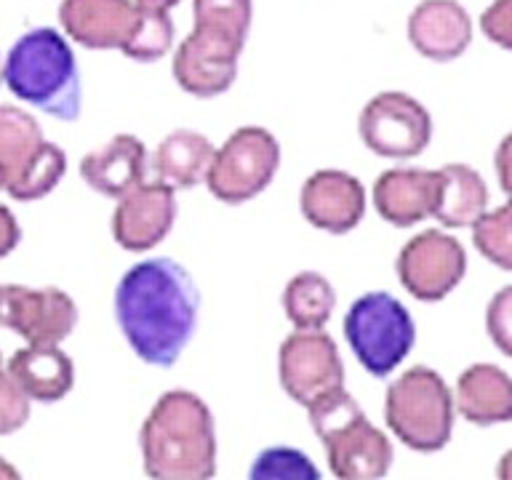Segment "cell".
Segmentation results:
<instances>
[{
	"instance_id": "1",
	"label": "cell",
	"mask_w": 512,
	"mask_h": 480,
	"mask_svg": "<svg viewBox=\"0 0 512 480\" xmlns=\"http://www.w3.org/2000/svg\"><path fill=\"white\" fill-rule=\"evenodd\" d=\"M198 312V286L171 256L134 264L115 288V320L136 358L150 366H174L198 328Z\"/></svg>"
},
{
	"instance_id": "2",
	"label": "cell",
	"mask_w": 512,
	"mask_h": 480,
	"mask_svg": "<svg viewBox=\"0 0 512 480\" xmlns=\"http://www.w3.org/2000/svg\"><path fill=\"white\" fill-rule=\"evenodd\" d=\"M139 448L150 478H214L216 424L206 400L190 390L163 392L142 422Z\"/></svg>"
},
{
	"instance_id": "3",
	"label": "cell",
	"mask_w": 512,
	"mask_h": 480,
	"mask_svg": "<svg viewBox=\"0 0 512 480\" xmlns=\"http://www.w3.org/2000/svg\"><path fill=\"white\" fill-rule=\"evenodd\" d=\"M254 19V0H192V32L176 46V86L198 99L230 91Z\"/></svg>"
},
{
	"instance_id": "4",
	"label": "cell",
	"mask_w": 512,
	"mask_h": 480,
	"mask_svg": "<svg viewBox=\"0 0 512 480\" xmlns=\"http://www.w3.org/2000/svg\"><path fill=\"white\" fill-rule=\"evenodd\" d=\"M3 83L22 102L56 120H78L83 110L78 59L70 38L54 27H35L3 59Z\"/></svg>"
},
{
	"instance_id": "5",
	"label": "cell",
	"mask_w": 512,
	"mask_h": 480,
	"mask_svg": "<svg viewBox=\"0 0 512 480\" xmlns=\"http://www.w3.org/2000/svg\"><path fill=\"white\" fill-rule=\"evenodd\" d=\"M307 414L326 451L331 475L339 480H374L390 472V438L368 422L366 411L344 387L310 403Z\"/></svg>"
},
{
	"instance_id": "6",
	"label": "cell",
	"mask_w": 512,
	"mask_h": 480,
	"mask_svg": "<svg viewBox=\"0 0 512 480\" xmlns=\"http://www.w3.org/2000/svg\"><path fill=\"white\" fill-rule=\"evenodd\" d=\"M384 422L411 451H440L454 432V392L438 371L427 366L408 368L387 387Z\"/></svg>"
},
{
	"instance_id": "7",
	"label": "cell",
	"mask_w": 512,
	"mask_h": 480,
	"mask_svg": "<svg viewBox=\"0 0 512 480\" xmlns=\"http://www.w3.org/2000/svg\"><path fill=\"white\" fill-rule=\"evenodd\" d=\"M67 174V155L30 112L0 104V192L19 203L46 198Z\"/></svg>"
},
{
	"instance_id": "8",
	"label": "cell",
	"mask_w": 512,
	"mask_h": 480,
	"mask_svg": "<svg viewBox=\"0 0 512 480\" xmlns=\"http://www.w3.org/2000/svg\"><path fill=\"white\" fill-rule=\"evenodd\" d=\"M344 339L360 366L384 379L414 350L416 326L400 299L387 291H368L344 315Z\"/></svg>"
},
{
	"instance_id": "9",
	"label": "cell",
	"mask_w": 512,
	"mask_h": 480,
	"mask_svg": "<svg viewBox=\"0 0 512 480\" xmlns=\"http://www.w3.org/2000/svg\"><path fill=\"white\" fill-rule=\"evenodd\" d=\"M280 168V142L264 126H240L216 147L206 187L216 200L240 206L259 198Z\"/></svg>"
},
{
	"instance_id": "10",
	"label": "cell",
	"mask_w": 512,
	"mask_h": 480,
	"mask_svg": "<svg viewBox=\"0 0 512 480\" xmlns=\"http://www.w3.org/2000/svg\"><path fill=\"white\" fill-rule=\"evenodd\" d=\"M360 142L379 158L408 160L422 155L432 139V118L419 99L382 91L368 99L358 118Z\"/></svg>"
},
{
	"instance_id": "11",
	"label": "cell",
	"mask_w": 512,
	"mask_h": 480,
	"mask_svg": "<svg viewBox=\"0 0 512 480\" xmlns=\"http://www.w3.org/2000/svg\"><path fill=\"white\" fill-rule=\"evenodd\" d=\"M278 379L288 398L307 408L328 392L344 387L339 347L323 328H296L280 344Z\"/></svg>"
},
{
	"instance_id": "12",
	"label": "cell",
	"mask_w": 512,
	"mask_h": 480,
	"mask_svg": "<svg viewBox=\"0 0 512 480\" xmlns=\"http://www.w3.org/2000/svg\"><path fill=\"white\" fill-rule=\"evenodd\" d=\"M395 270L408 294L419 302H440L462 283L467 254L454 235L424 230L400 248Z\"/></svg>"
},
{
	"instance_id": "13",
	"label": "cell",
	"mask_w": 512,
	"mask_h": 480,
	"mask_svg": "<svg viewBox=\"0 0 512 480\" xmlns=\"http://www.w3.org/2000/svg\"><path fill=\"white\" fill-rule=\"evenodd\" d=\"M3 326L27 344H62L78 326V304L62 288L11 283L3 296Z\"/></svg>"
},
{
	"instance_id": "14",
	"label": "cell",
	"mask_w": 512,
	"mask_h": 480,
	"mask_svg": "<svg viewBox=\"0 0 512 480\" xmlns=\"http://www.w3.org/2000/svg\"><path fill=\"white\" fill-rule=\"evenodd\" d=\"M366 187L342 168H320L299 190V211L315 230L347 235L366 216Z\"/></svg>"
},
{
	"instance_id": "15",
	"label": "cell",
	"mask_w": 512,
	"mask_h": 480,
	"mask_svg": "<svg viewBox=\"0 0 512 480\" xmlns=\"http://www.w3.org/2000/svg\"><path fill=\"white\" fill-rule=\"evenodd\" d=\"M176 222V190L163 182H142L112 211V238L123 251L142 254L160 246Z\"/></svg>"
},
{
	"instance_id": "16",
	"label": "cell",
	"mask_w": 512,
	"mask_h": 480,
	"mask_svg": "<svg viewBox=\"0 0 512 480\" xmlns=\"http://www.w3.org/2000/svg\"><path fill=\"white\" fill-rule=\"evenodd\" d=\"M440 187V168H390L374 182L376 214L392 227H414L435 214Z\"/></svg>"
},
{
	"instance_id": "17",
	"label": "cell",
	"mask_w": 512,
	"mask_h": 480,
	"mask_svg": "<svg viewBox=\"0 0 512 480\" xmlns=\"http://www.w3.org/2000/svg\"><path fill=\"white\" fill-rule=\"evenodd\" d=\"M408 43L430 62H454L470 48L472 19L459 0H422L408 16Z\"/></svg>"
},
{
	"instance_id": "18",
	"label": "cell",
	"mask_w": 512,
	"mask_h": 480,
	"mask_svg": "<svg viewBox=\"0 0 512 480\" xmlns=\"http://www.w3.org/2000/svg\"><path fill=\"white\" fill-rule=\"evenodd\" d=\"M134 0H62L64 35L91 51H120L136 22Z\"/></svg>"
},
{
	"instance_id": "19",
	"label": "cell",
	"mask_w": 512,
	"mask_h": 480,
	"mask_svg": "<svg viewBox=\"0 0 512 480\" xmlns=\"http://www.w3.org/2000/svg\"><path fill=\"white\" fill-rule=\"evenodd\" d=\"M147 147L134 134H115L102 147L86 152L80 160V179L104 198L118 200L144 182Z\"/></svg>"
},
{
	"instance_id": "20",
	"label": "cell",
	"mask_w": 512,
	"mask_h": 480,
	"mask_svg": "<svg viewBox=\"0 0 512 480\" xmlns=\"http://www.w3.org/2000/svg\"><path fill=\"white\" fill-rule=\"evenodd\" d=\"M6 371L38 403H59L75 387V363L59 344H27L11 355Z\"/></svg>"
},
{
	"instance_id": "21",
	"label": "cell",
	"mask_w": 512,
	"mask_h": 480,
	"mask_svg": "<svg viewBox=\"0 0 512 480\" xmlns=\"http://www.w3.org/2000/svg\"><path fill=\"white\" fill-rule=\"evenodd\" d=\"M454 408L470 424L512 422V376L494 363H475L459 374Z\"/></svg>"
},
{
	"instance_id": "22",
	"label": "cell",
	"mask_w": 512,
	"mask_h": 480,
	"mask_svg": "<svg viewBox=\"0 0 512 480\" xmlns=\"http://www.w3.org/2000/svg\"><path fill=\"white\" fill-rule=\"evenodd\" d=\"M214 142L192 128H176L166 139H160L152 155L155 179L171 190H192L206 182L208 166L214 160Z\"/></svg>"
},
{
	"instance_id": "23",
	"label": "cell",
	"mask_w": 512,
	"mask_h": 480,
	"mask_svg": "<svg viewBox=\"0 0 512 480\" xmlns=\"http://www.w3.org/2000/svg\"><path fill=\"white\" fill-rule=\"evenodd\" d=\"M440 179L443 187L432 219H438L443 227L459 230V227H472L486 214L488 187L475 168L464 163H448L440 168Z\"/></svg>"
},
{
	"instance_id": "24",
	"label": "cell",
	"mask_w": 512,
	"mask_h": 480,
	"mask_svg": "<svg viewBox=\"0 0 512 480\" xmlns=\"http://www.w3.org/2000/svg\"><path fill=\"white\" fill-rule=\"evenodd\" d=\"M280 304L294 328H323L336 310V291L326 275L304 270L288 280Z\"/></svg>"
},
{
	"instance_id": "25",
	"label": "cell",
	"mask_w": 512,
	"mask_h": 480,
	"mask_svg": "<svg viewBox=\"0 0 512 480\" xmlns=\"http://www.w3.org/2000/svg\"><path fill=\"white\" fill-rule=\"evenodd\" d=\"M136 22L128 32L126 43L120 46V54L139 64H152L171 54L176 40V27L171 19V11L160 8L136 6Z\"/></svg>"
},
{
	"instance_id": "26",
	"label": "cell",
	"mask_w": 512,
	"mask_h": 480,
	"mask_svg": "<svg viewBox=\"0 0 512 480\" xmlns=\"http://www.w3.org/2000/svg\"><path fill=\"white\" fill-rule=\"evenodd\" d=\"M472 243L499 270L512 272V198L472 224Z\"/></svg>"
},
{
	"instance_id": "27",
	"label": "cell",
	"mask_w": 512,
	"mask_h": 480,
	"mask_svg": "<svg viewBox=\"0 0 512 480\" xmlns=\"http://www.w3.org/2000/svg\"><path fill=\"white\" fill-rule=\"evenodd\" d=\"M248 475L254 480H318L320 470L299 448L272 446L256 456Z\"/></svg>"
},
{
	"instance_id": "28",
	"label": "cell",
	"mask_w": 512,
	"mask_h": 480,
	"mask_svg": "<svg viewBox=\"0 0 512 480\" xmlns=\"http://www.w3.org/2000/svg\"><path fill=\"white\" fill-rule=\"evenodd\" d=\"M486 331L496 350L512 358V286L499 288L486 307Z\"/></svg>"
},
{
	"instance_id": "29",
	"label": "cell",
	"mask_w": 512,
	"mask_h": 480,
	"mask_svg": "<svg viewBox=\"0 0 512 480\" xmlns=\"http://www.w3.org/2000/svg\"><path fill=\"white\" fill-rule=\"evenodd\" d=\"M480 30L491 43L512 51V0H494L480 16Z\"/></svg>"
},
{
	"instance_id": "30",
	"label": "cell",
	"mask_w": 512,
	"mask_h": 480,
	"mask_svg": "<svg viewBox=\"0 0 512 480\" xmlns=\"http://www.w3.org/2000/svg\"><path fill=\"white\" fill-rule=\"evenodd\" d=\"M22 240V227L16 222L14 211L0 203V259H6Z\"/></svg>"
},
{
	"instance_id": "31",
	"label": "cell",
	"mask_w": 512,
	"mask_h": 480,
	"mask_svg": "<svg viewBox=\"0 0 512 480\" xmlns=\"http://www.w3.org/2000/svg\"><path fill=\"white\" fill-rule=\"evenodd\" d=\"M494 166L496 176H499V187L504 190V195H510L512 198V131L504 136L502 142H499V147H496Z\"/></svg>"
},
{
	"instance_id": "32",
	"label": "cell",
	"mask_w": 512,
	"mask_h": 480,
	"mask_svg": "<svg viewBox=\"0 0 512 480\" xmlns=\"http://www.w3.org/2000/svg\"><path fill=\"white\" fill-rule=\"evenodd\" d=\"M134 3L142 8H160V11H171V8L179 6L182 0H134Z\"/></svg>"
},
{
	"instance_id": "33",
	"label": "cell",
	"mask_w": 512,
	"mask_h": 480,
	"mask_svg": "<svg viewBox=\"0 0 512 480\" xmlns=\"http://www.w3.org/2000/svg\"><path fill=\"white\" fill-rule=\"evenodd\" d=\"M496 475L502 480H512V448L507 451V454L499 459V467H496Z\"/></svg>"
},
{
	"instance_id": "34",
	"label": "cell",
	"mask_w": 512,
	"mask_h": 480,
	"mask_svg": "<svg viewBox=\"0 0 512 480\" xmlns=\"http://www.w3.org/2000/svg\"><path fill=\"white\" fill-rule=\"evenodd\" d=\"M11 387H14V379L8 376L6 366H3V355H0V398H3Z\"/></svg>"
},
{
	"instance_id": "35",
	"label": "cell",
	"mask_w": 512,
	"mask_h": 480,
	"mask_svg": "<svg viewBox=\"0 0 512 480\" xmlns=\"http://www.w3.org/2000/svg\"><path fill=\"white\" fill-rule=\"evenodd\" d=\"M16 478H19V470L0 456V480H16Z\"/></svg>"
},
{
	"instance_id": "36",
	"label": "cell",
	"mask_w": 512,
	"mask_h": 480,
	"mask_svg": "<svg viewBox=\"0 0 512 480\" xmlns=\"http://www.w3.org/2000/svg\"><path fill=\"white\" fill-rule=\"evenodd\" d=\"M3 296H6V286H0V326H3Z\"/></svg>"
},
{
	"instance_id": "37",
	"label": "cell",
	"mask_w": 512,
	"mask_h": 480,
	"mask_svg": "<svg viewBox=\"0 0 512 480\" xmlns=\"http://www.w3.org/2000/svg\"><path fill=\"white\" fill-rule=\"evenodd\" d=\"M0 86H3V54H0Z\"/></svg>"
}]
</instances>
